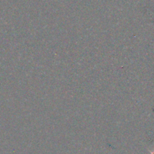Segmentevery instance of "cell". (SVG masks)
Segmentation results:
<instances>
[{
  "label": "cell",
  "instance_id": "1",
  "mask_svg": "<svg viewBox=\"0 0 154 154\" xmlns=\"http://www.w3.org/2000/svg\"><path fill=\"white\" fill-rule=\"evenodd\" d=\"M152 154H154V152H153V153H152Z\"/></svg>",
  "mask_w": 154,
  "mask_h": 154
}]
</instances>
